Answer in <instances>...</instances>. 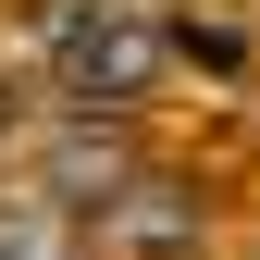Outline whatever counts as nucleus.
Wrapping results in <instances>:
<instances>
[{"mask_svg": "<svg viewBox=\"0 0 260 260\" xmlns=\"http://www.w3.org/2000/svg\"><path fill=\"white\" fill-rule=\"evenodd\" d=\"M50 50H62V75H75L87 112L149 100V75H161V25H137L124 0H50Z\"/></svg>", "mask_w": 260, "mask_h": 260, "instance_id": "nucleus-1", "label": "nucleus"}, {"mask_svg": "<svg viewBox=\"0 0 260 260\" xmlns=\"http://www.w3.org/2000/svg\"><path fill=\"white\" fill-rule=\"evenodd\" d=\"M100 248H112V260H174V248H199V186L124 174L112 199H100Z\"/></svg>", "mask_w": 260, "mask_h": 260, "instance_id": "nucleus-2", "label": "nucleus"}, {"mask_svg": "<svg viewBox=\"0 0 260 260\" xmlns=\"http://www.w3.org/2000/svg\"><path fill=\"white\" fill-rule=\"evenodd\" d=\"M124 174H137V149H124V124H112V112H75V124L50 137V211H75V199L100 211Z\"/></svg>", "mask_w": 260, "mask_h": 260, "instance_id": "nucleus-3", "label": "nucleus"}, {"mask_svg": "<svg viewBox=\"0 0 260 260\" xmlns=\"http://www.w3.org/2000/svg\"><path fill=\"white\" fill-rule=\"evenodd\" d=\"M0 260H75V211H50V199H0Z\"/></svg>", "mask_w": 260, "mask_h": 260, "instance_id": "nucleus-4", "label": "nucleus"}]
</instances>
